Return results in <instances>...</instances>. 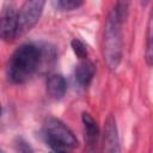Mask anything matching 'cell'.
Returning <instances> with one entry per match:
<instances>
[{"mask_svg": "<svg viewBox=\"0 0 153 153\" xmlns=\"http://www.w3.org/2000/svg\"><path fill=\"white\" fill-rule=\"evenodd\" d=\"M129 4L124 1L116 2L110 10L103 32V57L110 71H116L122 61L123 36L122 25L127 20Z\"/></svg>", "mask_w": 153, "mask_h": 153, "instance_id": "obj_2", "label": "cell"}, {"mask_svg": "<svg viewBox=\"0 0 153 153\" xmlns=\"http://www.w3.org/2000/svg\"><path fill=\"white\" fill-rule=\"evenodd\" d=\"M81 122H82V127H84V131H85V137L86 141L90 146L94 145L98 140L99 136V127L97 121L93 118V116L90 112L84 111L81 114Z\"/></svg>", "mask_w": 153, "mask_h": 153, "instance_id": "obj_9", "label": "cell"}, {"mask_svg": "<svg viewBox=\"0 0 153 153\" xmlns=\"http://www.w3.org/2000/svg\"><path fill=\"white\" fill-rule=\"evenodd\" d=\"M96 74V66L90 60H80L74 69V79L80 87H87Z\"/></svg>", "mask_w": 153, "mask_h": 153, "instance_id": "obj_7", "label": "cell"}, {"mask_svg": "<svg viewBox=\"0 0 153 153\" xmlns=\"http://www.w3.org/2000/svg\"><path fill=\"white\" fill-rule=\"evenodd\" d=\"M67 91V81L62 74L54 73L47 78V92L54 99H61Z\"/></svg>", "mask_w": 153, "mask_h": 153, "instance_id": "obj_8", "label": "cell"}, {"mask_svg": "<svg viewBox=\"0 0 153 153\" xmlns=\"http://www.w3.org/2000/svg\"><path fill=\"white\" fill-rule=\"evenodd\" d=\"M71 47L72 50L74 51V54L80 59V60H86L87 55H88V49L87 45L79 38H73L71 41Z\"/></svg>", "mask_w": 153, "mask_h": 153, "instance_id": "obj_12", "label": "cell"}, {"mask_svg": "<svg viewBox=\"0 0 153 153\" xmlns=\"http://www.w3.org/2000/svg\"><path fill=\"white\" fill-rule=\"evenodd\" d=\"M49 147L53 151V153H71V149L67 147H62V146H57V145H50Z\"/></svg>", "mask_w": 153, "mask_h": 153, "instance_id": "obj_14", "label": "cell"}, {"mask_svg": "<svg viewBox=\"0 0 153 153\" xmlns=\"http://www.w3.org/2000/svg\"><path fill=\"white\" fill-rule=\"evenodd\" d=\"M1 153H5V152H4V151H2V152H1Z\"/></svg>", "mask_w": 153, "mask_h": 153, "instance_id": "obj_15", "label": "cell"}, {"mask_svg": "<svg viewBox=\"0 0 153 153\" xmlns=\"http://www.w3.org/2000/svg\"><path fill=\"white\" fill-rule=\"evenodd\" d=\"M0 33L5 42L18 38V11L12 4H6L0 14Z\"/></svg>", "mask_w": 153, "mask_h": 153, "instance_id": "obj_5", "label": "cell"}, {"mask_svg": "<svg viewBox=\"0 0 153 153\" xmlns=\"http://www.w3.org/2000/svg\"><path fill=\"white\" fill-rule=\"evenodd\" d=\"M56 54L53 47L27 42L20 44L10 56L6 65L7 80L14 85L27 82L45 66H50Z\"/></svg>", "mask_w": 153, "mask_h": 153, "instance_id": "obj_1", "label": "cell"}, {"mask_svg": "<svg viewBox=\"0 0 153 153\" xmlns=\"http://www.w3.org/2000/svg\"><path fill=\"white\" fill-rule=\"evenodd\" d=\"M14 149H16V153H33L31 146L22 137H18L14 141Z\"/></svg>", "mask_w": 153, "mask_h": 153, "instance_id": "obj_13", "label": "cell"}, {"mask_svg": "<svg viewBox=\"0 0 153 153\" xmlns=\"http://www.w3.org/2000/svg\"><path fill=\"white\" fill-rule=\"evenodd\" d=\"M82 1L80 0H55L51 2V5L62 12H69V11H74L78 10L79 7L82 6Z\"/></svg>", "mask_w": 153, "mask_h": 153, "instance_id": "obj_11", "label": "cell"}, {"mask_svg": "<svg viewBox=\"0 0 153 153\" xmlns=\"http://www.w3.org/2000/svg\"><path fill=\"white\" fill-rule=\"evenodd\" d=\"M43 137L48 146L57 145L74 149L79 147V140L72 129L60 118L49 117L43 123Z\"/></svg>", "mask_w": 153, "mask_h": 153, "instance_id": "obj_3", "label": "cell"}, {"mask_svg": "<svg viewBox=\"0 0 153 153\" xmlns=\"http://www.w3.org/2000/svg\"><path fill=\"white\" fill-rule=\"evenodd\" d=\"M102 153H122L117 122L112 114H109L104 122Z\"/></svg>", "mask_w": 153, "mask_h": 153, "instance_id": "obj_6", "label": "cell"}, {"mask_svg": "<svg viewBox=\"0 0 153 153\" xmlns=\"http://www.w3.org/2000/svg\"><path fill=\"white\" fill-rule=\"evenodd\" d=\"M45 1L43 0H27L18 11V37L29 32L39 20Z\"/></svg>", "mask_w": 153, "mask_h": 153, "instance_id": "obj_4", "label": "cell"}, {"mask_svg": "<svg viewBox=\"0 0 153 153\" xmlns=\"http://www.w3.org/2000/svg\"><path fill=\"white\" fill-rule=\"evenodd\" d=\"M145 61L147 66L153 67V6L149 11L147 30H146V47H145Z\"/></svg>", "mask_w": 153, "mask_h": 153, "instance_id": "obj_10", "label": "cell"}]
</instances>
